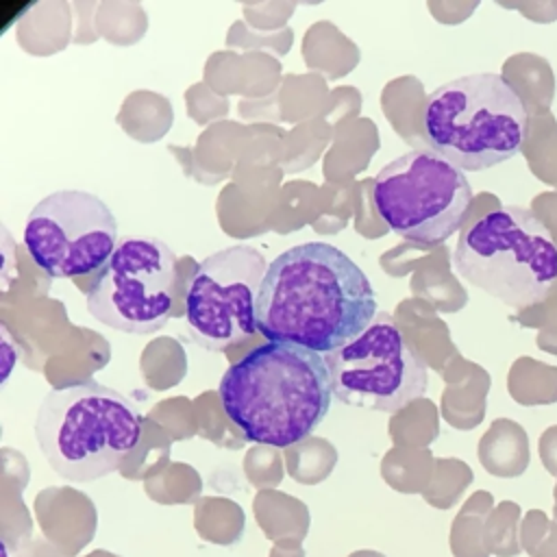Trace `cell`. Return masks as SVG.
Segmentation results:
<instances>
[{"instance_id":"obj_1","label":"cell","mask_w":557,"mask_h":557,"mask_svg":"<svg viewBox=\"0 0 557 557\" xmlns=\"http://www.w3.org/2000/svg\"><path fill=\"white\" fill-rule=\"evenodd\" d=\"M376 318L366 272L326 242H305L270 261L257 298V326L268 342L333 352Z\"/></svg>"},{"instance_id":"obj_2","label":"cell","mask_w":557,"mask_h":557,"mask_svg":"<svg viewBox=\"0 0 557 557\" xmlns=\"http://www.w3.org/2000/svg\"><path fill=\"white\" fill-rule=\"evenodd\" d=\"M226 418L246 442L287 448L307 440L331 407V374L320 352L265 342L235 361L220 381Z\"/></svg>"},{"instance_id":"obj_3","label":"cell","mask_w":557,"mask_h":557,"mask_svg":"<svg viewBox=\"0 0 557 557\" xmlns=\"http://www.w3.org/2000/svg\"><path fill=\"white\" fill-rule=\"evenodd\" d=\"M33 431L48 466L67 481L85 483L120 468L141 437L144 416L128 396L87 381L50 389Z\"/></svg>"},{"instance_id":"obj_4","label":"cell","mask_w":557,"mask_h":557,"mask_svg":"<svg viewBox=\"0 0 557 557\" xmlns=\"http://www.w3.org/2000/svg\"><path fill=\"white\" fill-rule=\"evenodd\" d=\"M529 117L520 94L496 72H474L435 87L422 107L433 152L463 172H481L518 154Z\"/></svg>"},{"instance_id":"obj_5","label":"cell","mask_w":557,"mask_h":557,"mask_svg":"<svg viewBox=\"0 0 557 557\" xmlns=\"http://www.w3.org/2000/svg\"><path fill=\"white\" fill-rule=\"evenodd\" d=\"M457 274L507 307L540 302L557 281V244L527 207L492 209L468 224L455 246Z\"/></svg>"},{"instance_id":"obj_6","label":"cell","mask_w":557,"mask_h":557,"mask_svg":"<svg viewBox=\"0 0 557 557\" xmlns=\"http://www.w3.org/2000/svg\"><path fill=\"white\" fill-rule=\"evenodd\" d=\"M370 200L389 231L431 248L463 224L472 187L463 170L433 150L416 148L379 170Z\"/></svg>"},{"instance_id":"obj_7","label":"cell","mask_w":557,"mask_h":557,"mask_svg":"<svg viewBox=\"0 0 557 557\" xmlns=\"http://www.w3.org/2000/svg\"><path fill=\"white\" fill-rule=\"evenodd\" d=\"M324 361L333 396L350 407L394 413L426 392V363L387 313Z\"/></svg>"},{"instance_id":"obj_8","label":"cell","mask_w":557,"mask_h":557,"mask_svg":"<svg viewBox=\"0 0 557 557\" xmlns=\"http://www.w3.org/2000/svg\"><path fill=\"white\" fill-rule=\"evenodd\" d=\"M176 278V255L165 242L124 237L94 278L87 311L115 331L154 333L172 315Z\"/></svg>"},{"instance_id":"obj_9","label":"cell","mask_w":557,"mask_h":557,"mask_svg":"<svg viewBox=\"0 0 557 557\" xmlns=\"http://www.w3.org/2000/svg\"><path fill=\"white\" fill-rule=\"evenodd\" d=\"M268 265L263 252L248 244L228 246L198 263L185 292V326L198 346L222 352L259 331L257 298Z\"/></svg>"},{"instance_id":"obj_10","label":"cell","mask_w":557,"mask_h":557,"mask_svg":"<svg viewBox=\"0 0 557 557\" xmlns=\"http://www.w3.org/2000/svg\"><path fill=\"white\" fill-rule=\"evenodd\" d=\"M24 246L50 278L83 276L100 270L115 250L117 222L96 194L59 189L30 209Z\"/></svg>"},{"instance_id":"obj_11","label":"cell","mask_w":557,"mask_h":557,"mask_svg":"<svg viewBox=\"0 0 557 557\" xmlns=\"http://www.w3.org/2000/svg\"><path fill=\"white\" fill-rule=\"evenodd\" d=\"M481 461L492 474L520 476L529 463V446L522 426L498 422L481 444Z\"/></svg>"},{"instance_id":"obj_12","label":"cell","mask_w":557,"mask_h":557,"mask_svg":"<svg viewBox=\"0 0 557 557\" xmlns=\"http://www.w3.org/2000/svg\"><path fill=\"white\" fill-rule=\"evenodd\" d=\"M518 518H520V507L509 500H505L498 507V511L492 513L483 531L487 553H494L498 557H516L522 550Z\"/></svg>"},{"instance_id":"obj_13","label":"cell","mask_w":557,"mask_h":557,"mask_svg":"<svg viewBox=\"0 0 557 557\" xmlns=\"http://www.w3.org/2000/svg\"><path fill=\"white\" fill-rule=\"evenodd\" d=\"M548 529H550V520L546 518L544 511H540V509L529 511L524 516V520L520 522V544H522V550L533 555V550L546 537Z\"/></svg>"},{"instance_id":"obj_14","label":"cell","mask_w":557,"mask_h":557,"mask_svg":"<svg viewBox=\"0 0 557 557\" xmlns=\"http://www.w3.org/2000/svg\"><path fill=\"white\" fill-rule=\"evenodd\" d=\"M540 457L544 468L557 476V426H550L540 437Z\"/></svg>"},{"instance_id":"obj_15","label":"cell","mask_w":557,"mask_h":557,"mask_svg":"<svg viewBox=\"0 0 557 557\" xmlns=\"http://www.w3.org/2000/svg\"><path fill=\"white\" fill-rule=\"evenodd\" d=\"M531 557H557V522L550 520V529Z\"/></svg>"},{"instance_id":"obj_16","label":"cell","mask_w":557,"mask_h":557,"mask_svg":"<svg viewBox=\"0 0 557 557\" xmlns=\"http://www.w3.org/2000/svg\"><path fill=\"white\" fill-rule=\"evenodd\" d=\"M553 520L557 522V485H555V507H553Z\"/></svg>"}]
</instances>
